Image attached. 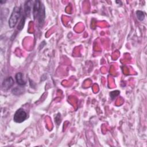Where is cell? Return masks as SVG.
<instances>
[{
  "instance_id": "obj_1",
  "label": "cell",
  "mask_w": 147,
  "mask_h": 147,
  "mask_svg": "<svg viewBox=\"0 0 147 147\" xmlns=\"http://www.w3.org/2000/svg\"><path fill=\"white\" fill-rule=\"evenodd\" d=\"M32 12L34 19H37L39 25H41L45 20V12L44 6L40 1H35L34 2Z\"/></svg>"
},
{
  "instance_id": "obj_2",
  "label": "cell",
  "mask_w": 147,
  "mask_h": 147,
  "mask_svg": "<svg viewBox=\"0 0 147 147\" xmlns=\"http://www.w3.org/2000/svg\"><path fill=\"white\" fill-rule=\"evenodd\" d=\"M21 14V8L20 6H16L14 7L13 11L9 20V25L10 28H13L16 25Z\"/></svg>"
},
{
  "instance_id": "obj_3",
  "label": "cell",
  "mask_w": 147,
  "mask_h": 147,
  "mask_svg": "<svg viewBox=\"0 0 147 147\" xmlns=\"http://www.w3.org/2000/svg\"><path fill=\"white\" fill-rule=\"evenodd\" d=\"M27 116V114L24 109H19L15 113L13 117V120L17 123H21L26 119Z\"/></svg>"
},
{
  "instance_id": "obj_4",
  "label": "cell",
  "mask_w": 147,
  "mask_h": 147,
  "mask_svg": "<svg viewBox=\"0 0 147 147\" xmlns=\"http://www.w3.org/2000/svg\"><path fill=\"white\" fill-rule=\"evenodd\" d=\"M14 80L12 77L10 76L3 80L2 83V88L4 91L8 90L14 84Z\"/></svg>"
},
{
  "instance_id": "obj_5",
  "label": "cell",
  "mask_w": 147,
  "mask_h": 147,
  "mask_svg": "<svg viewBox=\"0 0 147 147\" xmlns=\"http://www.w3.org/2000/svg\"><path fill=\"white\" fill-rule=\"evenodd\" d=\"M33 2L31 1H27L26 2V3L25 4V6H24V14L26 16L28 17L31 11V9H32V3Z\"/></svg>"
},
{
  "instance_id": "obj_6",
  "label": "cell",
  "mask_w": 147,
  "mask_h": 147,
  "mask_svg": "<svg viewBox=\"0 0 147 147\" xmlns=\"http://www.w3.org/2000/svg\"><path fill=\"white\" fill-rule=\"evenodd\" d=\"M16 80L17 83V84L20 86H23L25 84V82L23 79V75L21 72H18L15 76Z\"/></svg>"
},
{
  "instance_id": "obj_7",
  "label": "cell",
  "mask_w": 147,
  "mask_h": 147,
  "mask_svg": "<svg viewBox=\"0 0 147 147\" xmlns=\"http://www.w3.org/2000/svg\"><path fill=\"white\" fill-rule=\"evenodd\" d=\"M26 17L24 14H23V15L22 16L21 18L20 22H18V26H17V29H18V30H21L23 28V27H24V24H25V21Z\"/></svg>"
},
{
  "instance_id": "obj_8",
  "label": "cell",
  "mask_w": 147,
  "mask_h": 147,
  "mask_svg": "<svg viewBox=\"0 0 147 147\" xmlns=\"http://www.w3.org/2000/svg\"><path fill=\"white\" fill-rule=\"evenodd\" d=\"M136 16L137 18L140 21H142L145 18V14L144 12L140 10H138L136 11Z\"/></svg>"
}]
</instances>
